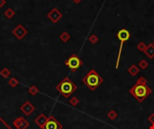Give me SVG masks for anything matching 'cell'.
Segmentation results:
<instances>
[{"mask_svg": "<svg viewBox=\"0 0 154 129\" xmlns=\"http://www.w3.org/2000/svg\"><path fill=\"white\" fill-rule=\"evenodd\" d=\"M65 66L69 67L71 71H77L83 64V61L79 58V56L76 54H72L69 58L65 61Z\"/></svg>", "mask_w": 154, "mask_h": 129, "instance_id": "obj_5", "label": "cell"}, {"mask_svg": "<svg viewBox=\"0 0 154 129\" xmlns=\"http://www.w3.org/2000/svg\"><path fill=\"white\" fill-rule=\"evenodd\" d=\"M78 89V86L72 82L69 77H65L60 81V83L56 86V90L58 91L64 98H69Z\"/></svg>", "mask_w": 154, "mask_h": 129, "instance_id": "obj_3", "label": "cell"}, {"mask_svg": "<svg viewBox=\"0 0 154 129\" xmlns=\"http://www.w3.org/2000/svg\"><path fill=\"white\" fill-rule=\"evenodd\" d=\"M143 53L145 54V56H147V58L152 59L154 58V45L152 43L149 44Z\"/></svg>", "mask_w": 154, "mask_h": 129, "instance_id": "obj_12", "label": "cell"}, {"mask_svg": "<svg viewBox=\"0 0 154 129\" xmlns=\"http://www.w3.org/2000/svg\"><path fill=\"white\" fill-rule=\"evenodd\" d=\"M118 117L117 112L115 109H111L108 113H107V117L111 120H116Z\"/></svg>", "mask_w": 154, "mask_h": 129, "instance_id": "obj_18", "label": "cell"}, {"mask_svg": "<svg viewBox=\"0 0 154 129\" xmlns=\"http://www.w3.org/2000/svg\"><path fill=\"white\" fill-rule=\"evenodd\" d=\"M49 1H50V0H49Z\"/></svg>", "mask_w": 154, "mask_h": 129, "instance_id": "obj_30", "label": "cell"}, {"mask_svg": "<svg viewBox=\"0 0 154 129\" xmlns=\"http://www.w3.org/2000/svg\"><path fill=\"white\" fill-rule=\"evenodd\" d=\"M13 125L16 129H27L30 126L28 121L23 117H16L14 121H13Z\"/></svg>", "mask_w": 154, "mask_h": 129, "instance_id": "obj_9", "label": "cell"}, {"mask_svg": "<svg viewBox=\"0 0 154 129\" xmlns=\"http://www.w3.org/2000/svg\"><path fill=\"white\" fill-rule=\"evenodd\" d=\"M88 41L90 42L91 44H96L97 42L99 41V38L97 37L96 34H92V35L89 36V38H88Z\"/></svg>", "mask_w": 154, "mask_h": 129, "instance_id": "obj_20", "label": "cell"}, {"mask_svg": "<svg viewBox=\"0 0 154 129\" xmlns=\"http://www.w3.org/2000/svg\"><path fill=\"white\" fill-rule=\"evenodd\" d=\"M148 121L151 124H154V113H151V114L148 117Z\"/></svg>", "mask_w": 154, "mask_h": 129, "instance_id": "obj_24", "label": "cell"}, {"mask_svg": "<svg viewBox=\"0 0 154 129\" xmlns=\"http://www.w3.org/2000/svg\"><path fill=\"white\" fill-rule=\"evenodd\" d=\"M0 75L3 76L4 78H8L11 75V71L8 68L5 67V68H3L1 71H0Z\"/></svg>", "mask_w": 154, "mask_h": 129, "instance_id": "obj_17", "label": "cell"}, {"mask_svg": "<svg viewBox=\"0 0 154 129\" xmlns=\"http://www.w3.org/2000/svg\"><path fill=\"white\" fill-rule=\"evenodd\" d=\"M116 37L117 39L120 40V47H119V51H118V56H117V59H116V68L118 69L119 67V64H120V60H121V56H122V51H123V46L124 43L130 39L131 37V33L129 32L128 30L126 29H121L117 33H116Z\"/></svg>", "mask_w": 154, "mask_h": 129, "instance_id": "obj_4", "label": "cell"}, {"mask_svg": "<svg viewBox=\"0 0 154 129\" xmlns=\"http://www.w3.org/2000/svg\"><path fill=\"white\" fill-rule=\"evenodd\" d=\"M136 48H137V50H139L140 52H144L145 50H146V48H147V45H146L143 41H141V42H139V43L137 44Z\"/></svg>", "mask_w": 154, "mask_h": 129, "instance_id": "obj_21", "label": "cell"}, {"mask_svg": "<svg viewBox=\"0 0 154 129\" xmlns=\"http://www.w3.org/2000/svg\"><path fill=\"white\" fill-rule=\"evenodd\" d=\"M27 30L24 28L22 24H18L17 26H16L13 31H12V33L13 35L17 39L19 40L23 39L24 38V36H25L27 34Z\"/></svg>", "mask_w": 154, "mask_h": 129, "instance_id": "obj_8", "label": "cell"}, {"mask_svg": "<svg viewBox=\"0 0 154 129\" xmlns=\"http://www.w3.org/2000/svg\"><path fill=\"white\" fill-rule=\"evenodd\" d=\"M72 1L74 2L75 4H79L81 1H82V0H72Z\"/></svg>", "mask_w": 154, "mask_h": 129, "instance_id": "obj_27", "label": "cell"}, {"mask_svg": "<svg viewBox=\"0 0 154 129\" xmlns=\"http://www.w3.org/2000/svg\"><path fill=\"white\" fill-rule=\"evenodd\" d=\"M0 121H1V122H2V123H3V124H4V125H5V126H6L7 127V129H11V127H10L9 126H8V125H7V124H6V123L5 122V121H4V120H3V119L1 118V117H0Z\"/></svg>", "mask_w": 154, "mask_h": 129, "instance_id": "obj_26", "label": "cell"}, {"mask_svg": "<svg viewBox=\"0 0 154 129\" xmlns=\"http://www.w3.org/2000/svg\"><path fill=\"white\" fill-rule=\"evenodd\" d=\"M48 120V117H46L43 113H42V114H40L35 119H34V123L41 128V129H43L46 122Z\"/></svg>", "mask_w": 154, "mask_h": 129, "instance_id": "obj_11", "label": "cell"}, {"mask_svg": "<svg viewBox=\"0 0 154 129\" xmlns=\"http://www.w3.org/2000/svg\"><path fill=\"white\" fill-rule=\"evenodd\" d=\"M60 39L61 40V41L66 43L70 39V34L69 33L68 31H63L62 33L60 35Z\"/></svg>", "mask_w": 154, "mask_h": 129, "instance_id": "obj_14", "label": "cell"}, {"mask_svg": "<svg viewBox=\"0 0 154 129\" xmlns=\"http://www.w3.org/2000/svg\"><path fill=\"white\" fill-rule=\"evenodd\" d=\"M4 14H5V16L7 19H12L15 14L14 11L12 9V8H8V9H6Z\"/></svg>", "mask_w": 154, "mask_h": 129, "instance_id": "obj_16", "label": "cell"}, {"mask_svg": "<svg viewBox=\"0 0 154 129\" xmlns=\"http://www.w3.org/2000/svg\"><path fill=\"white\" fill-rule=\"evenodd\" d=\"M127 72L129 73V75H132V76H136L138 74L140 73V68L138 67L136 64H132L131 67H130L128 69H127Z\"/></svg>", "mask_w": 154, "mask_h": 129, "instance_id": "obj_13", "label": "cell"}, {"mask_svg": "<svg viewBox=\"0 0 154 129\" xmlns=\"http://www.w3.org/2000/svg\"><path fill=\"white\" fill-rule=\"evenodd\" d=\"M34 109H35V108H34V106L32 105L30 101H28V100H26L25 102H24L22 106L20 107V110L23 113L24 115L25 116H30L32 112L34 111Z\"/></svg>", "mask_w": 154, "mask_h": 129, "instance_id": "obj_10", "label": "cell"}, {"mask_svg": "<svg viewBox=\"0 0 154 129\" xmlns=\"http://www.w3.org/2000/svg\"><path fill=\"white\" fill-rule=\"evenodd\" d=\"M152 44H153V45H154V41H153V42H152Z\"/></svg>", "mask_w": 154, "mask_h": 129, "instance_id": "obj_29", "label": "cell"}, {"mask_svg": "<svg viewBox=\"0 0 154 129\" xmlns=\"http://www.w3.org/2000/svg\"><path fill=\"white\" fill-rule=\"evenodd\" d=\"M69 104L71 105L72 107H77L78 105L79 104V100H78V98H77V97L74 96L69 100Z\"/></svg>", "mask_w": 154, "mask_h": 129, "instance_id": "obj_22", "label": "cell"}, {"mask_svg": "<svg viewBox=\"0 0 154 129\" xmlns=\"http://www.w3.org/2000/svg\"><path fill=\"white\" fill-rule=\"evenodd\" d=\"M8 84H9V86H11L12 88H15L16 86L19 84V81L16 79L15 77H12V78H10L9 80H8Z\"/></svg>", "mask_w": 154, "mask_h": 129, "instance_id": "obj_19", "label": "cell"}, {"mask_svg": "<svg viewBox=\"0 0 154 129\" xmlns=\"http://www.w3.org/2000/svg\"><path fill=\"white\" fill-rule=\"evenodd\" d=\"M28 92L32 95V96H35L36 94L39 93V89L36 85H31L28 88Z\"/></svg>", "mask_w": 154, "mask_h": 129, "instance_id": "obj_15", "label": "cell"}, {"mask_svg": "<svg viewBox=\"0 0 154 129\" xmlns=\"http://www.w3.org/2000/svg\"><path fill=\"white\" fill-rule=\"evenodd\" d=\"M43 129H62V125L53 116L48 117V120Z\"/></svg>", "mask_w": 154, "mask_h": 129, "instance_id": "obj_6", "label": "cell"}, {"mask_svg": "<svg viewBox=\"0 0 154 129\" xmlns=\"http://www.w3.org/2000/svg\"><path fill=\"white\" fill-rule=\"evenodd\" d=\"M149 129H154V124H151V125L149 126Z\"/></svg>", "mask_w": 154, "mask_h": 129, "instance_id": "obj_28", "label": "cell"}, {"mask_svg": "<svg viewBox=\"0 0 154 129\" xmlns=\"http://www.w3.org/2000/svg\"><path fill=\"white\" fill-rule=\"evenodd\" d=\"M129 92L134 97L138 102L142 103L144 100L151 94L152 91L147 85V80L143 76H140V78L137 79L136 83L129 90Z\"/></svg>", "mask_w": 154, "mask_h": 129, "instance_id": "obj_1", "label": "cell"}, {"mask_svg": "<svg viewBox=\"0 0 154 129\" xmlns=\"http://www.w3.org/2000/svg\"><path fill=\"white\" fill-rule=\"evenodd\" d=\"M47 17H48V19H50V21L52 22L53 23H57L62 18V14L60 13V11L58 9V8L54 7L48 13Z\"/></svg>", "mask_w": 154, "mask_h": 129, "instance_id": "obj_7", "label": "cell"}, {"mask_svg": "<svg viewBox=\"0 0 154 129\" xmlns=\"http://www.w3.org/2000/svg\"><path fill=\"white\" fill-rule=\"evenodd\" d=\"M82 82L89 90L94 92L104 83V79L95 69H90L87 74L83 77Z\"/></svg>", "mask_w": 154, "mask_h": 129, "instance_id": "obj_2", "label": "cell"}, {"mask_svg": "<svg viewBox=\"0 0 154 129\" xmlns=\"http://www.w3.org/2000/svg\"><path fill=\"white\" fill-rule=\"evenodd\" d=\"M6 4V0H0V8H2Z\"/></svg>", "mask_w": 154, "mask_h": 129, "instance_id": "obj_25", "label": "cell"}, {"mask_svg": "<svg viewBox=\"0 0 154 129\" xmlns=\"http://www.w3.org/2000/svg\"><path fill=\"white\" fill-rule=\"evenodd\" d=\"M138 64H139V67H140L141 69H142V70H145L146 68H147V67H149V63H148L147 61H146L145 59L141 60Z\"/></svg>", "mask_w": 154, "mask_h": 129, "instance_id": "obj_23", "label": "cell"}]
</instances>
